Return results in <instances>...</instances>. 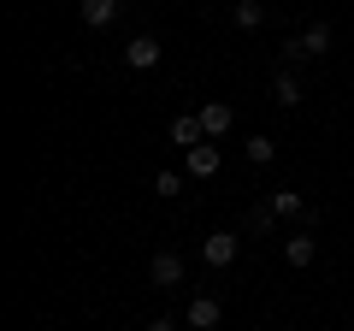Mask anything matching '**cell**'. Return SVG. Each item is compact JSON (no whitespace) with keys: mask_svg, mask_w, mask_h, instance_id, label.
Wrapping results in <instances>:
<instances>
[{"mask_svg":"<svg viewBox=\"0 0 354 331\" xmlns=\"http://www.w3.org/2000/svg\"><path fill=\"white\" fill-rule=\"evenodd\" d=\"M230 118H236V113H230L225 101H207V107H201V130H207V142H213V136H225V130H230Z\"/></svg>","mask_w":354,"mask_h":331,"instance_id":"cell-6","label":"cell"},{"mask_svg":"<svg viewBox=\"0 0 354 331\" xmlns=\"http://www.w3.org/2000/svg\"><path fill=\"white\" fill-rule=\"evenodd\" d=\"M201 260L207 267H230V260H236V237H230V231H213V237L201 242Z\"/></svg>","mask_w":354,"mask_h":331,"instance_id":"cell-3","label":"cell"},{"mask_svg":"<svg viewBox=\"0 0 354 331\" xmlns=\"http://www.w3.org/2000/svg\"><path fill=\"white\" fill-rule=\"evenodd\" d=\"M266 213H278V219H295V213H301V195H295V190H278Z\"/></svg>","mask_w":354,"mask_h":331,"instance_id":"cell-13","label":"cell"},{"mask_svg":"<svg viewBox=\"0 0 354 331\" xmlns=\"http://www.w3.org/2000/svg\"><path fill=\"white\" fill-rule=\"evenodd\" d=\"M283 255H290V267H313V260H319V242H313V237H290Z\"/></svg>","mask_w":354,"mask_h":331,"instance_id":"cell-10","label":"cell"},{"mask_svg":"<svg viewBox=\"0 0 354 331\" xmlns=\"http://www.w3.org/2000/svg\"><path fill=\"white\" fill-rule=\"evenodd\" d=\"M171 142H183V148L207 142V130H201V113H177V118H171Z\"/></svg>","mask_w":354,"mask_h":331,"instance_id":"cell-5","label":"cell"},{"mask_svg":"<svg viewBox=\"0 0 354 331\" xmlns=\"http://www.w3.org/2000/svg\"><path fill=\"white\" fill-rule=\"evenodd\" d=\"M218 160H225V154H218V142H195V148H189V178H213Z\"/></svg>","mask_w":354,"mask_h":331,"instance_id":"cell-4","label":"cell"},{"mask_svg":"<svg viewBox=\"0 0 354 331\" xmlns=\"http://www.w3.org/2000/svg\"><path fill=\"white\" fill-rule=\"evenodd\" d=\"M218 325V302L213 296H195L189 302V331H213Z\"/></svg>","mask_w":354,"mask_h":331,"instance_id":"cell-8","label":"cell"},{"mask_svg":"<svg viewBox=\"0 0 354 331\" xmlns=\"http://www.w3.org/2000/svg\"><path fill=\"white\" fill-rule=\"evenodd\" d=\"M124 65H130V71H153V65H160V42H153V36H130Z\"/></svg>","mask_w":354,"mask_h":331,"instance_id":"cell-2","label":"cell"},{"mask_svg":"<svg viewBox=\"0 0 354 331\" xmlns=\"http://www.w3.org/2000/svg\"><path fill=\"white\" fill-rule=\"evenodd\" d=\"M148 278L160 284V290H177V284H183V255H171V249H165V255H153Z\"/></svg>","mask_w":354,"mask_h":331,"instance_id":"cell-1","label":"cell"},{"mask_svg":"<svg viewBox=\"0 0 354 331\" xmlns=\"http://www.w3.org/2000/svg\"><path fill=\"white\" fill-rule=\"evenodd\" d=\"M236 24L242 30H260L266 24V6H260V0H236Z\"/></svg>","mask_w":354,"mask_h":331,"instance_id":"cell-12","label":"cell"},{"mask_svg":"<svg viewBox=\"0 0 354 331\" xmlns=\"http://www.w3.org/2000/svg\"><path fill=\"white\" fill-rule=\"evenodd\" d=\"M325 48H330V30H325V24L301 30V53H307V60H319V53H325Z\"/></svg>","mask_w":354,"mask_h":331,"instance_id":"cell-11","label":"cell"},{"mask_svg":"<svg viewBox=\"0 0 354 331\" xmlns=\"http://www.w3.org/2000/svg\"><path fill=\"white\" fill-rule=\"evenodd\" d=\"M272 154H278V142H272V136H248V160L254 166H272Z\"/></svg>","mask_w":354,"mask_h":331,"instance_id":"cell-14","label":"cell"},{"mask_svg":"<svg viewBox=\"0 0 354 331\" xmlns=\"http://www.w3.org/2000/svg\"><path fill=\"white\" fill-rule=\"evenodd\" d=\"M118 18V0H83V24L88 30H106Z\"/></svg>","mask_w":354,"mask_h":331,"instance_id":"cell-9","label":"cell"},{"mask_svg":"<svg viewBox=\"0 0 354 331\" xmlns=\"http://www.w3.org/2000/svg\"><path fill=\"white\" fill-rule=\"evenodd\" d=\"M142 331H177V325H171V319H148V325H142Z\"/></svg>","mask_w":354,"mask_h":331,"instance_id":"cell-16","label":"cell"},{"mask_svg":"<svg viewBox=\"0 0 354 331\" xmlns=\"http://www.w3.org/2000/svg\"><path fill=\"white\" fill-rule=\"evenodd\" d=\"M183 190V178H177V172H160V178H153V195H177Z\"/></svg>","mask_w":354,"mask_h":331,"instance_id":"cell-15","label":"cell"},{"mask_svg":"<svg viewBox=\"0 0 354 331\" xmlns=\"http://www.w3.org/2000/svg\"><path fill=\"white\" fill-rule=\"evenodd\" d=\"M272 101H278V107H301V77L278 71V77H272Z\"/></svg>","mask_w":354,"mask_h":331,"instance_id":"cell-7","label":"cell"}]
</instances>
